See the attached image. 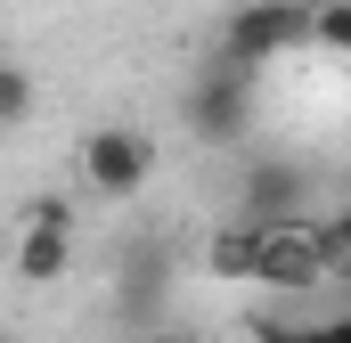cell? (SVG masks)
<instances>
[{"instance_id":"cell-1","label":"cell","mask_w":351,"mask_h":343,"mask_svg":"<svg viewBox=\"0 0 351 343\" xmlns=\"http://www.w3.org/2000/svg\"><path fill=\"white\" fill-rule=\"evenodd\" d=\"M213 278L229 286H262V294H319L351 270V221L343 213H302V221H278V229H245L229 221L213 237Z\"/></svg>"},{"instance_id":"cell-2","label":"cell","mask_w":351,"mask_h":343,"mask_svg":"<svg viewBox=\"0 0 351 343\" xmlns=\"http://www.w3.org/2000/svg\"><path fill=\"white\" fill-rule=\"evenodd\" d=\"M294 49H311V0H237L213 33V66H237L254 82Z\"/></svg>"},{"instance_id":"cell-3","label":"cell","mask_w":351,"mask_h":343,"mask_svg":"<svg viewBox=\"0 0 351 343\" xmlns=\"http://www.w3.org/2000/svg\"><path fill=\"white\" fill-rule=\"evenodd\" d=\"M254 74H237V66H204L196 82H188V131L204 139V147H237L245 131H254Z\"/></svg>"},{"instance_id":"cell-4","label":"cell","mask_w":351,"mask_h":343,"mask_svg":"<svg viewBox=\"0 0 351 343\" xmlns=\"http://www.w3.org/2000/svg\"><path fill=\"white\" fill-rule=\"evenodd\" d=\"M82 180L98 196H139V188L156 180V139L131 131V123H98L82 139Z\"/></svg>"},{"instance_id":"cell-5","label":"cell","mask_w":351,"mask_h":343,"mask_svg":"<svg viewBox=\"0 0 351 343\" xmlns=\"http://www.w3.org/2000/svg\"><path fill=\"white\" fill-rule=\"evenodd\" d=\"M74 270V204L66 196H41L16 229V278L25 286H58Z\"/></svg>"},{"instance_id":"cell-6","label":"cell","mask_w":351,"mask_h":343,"mask_svg":"<svg viewBox=\"0 0 351 343\" xmlns=\"http://www.w3.org/2000/svg\"><path fill=\"white\" fill-rule=\"evenodd\" d=\"M302 213H311V180L294 164H254L245 172V204H237L245 229H278V221H302Z\"/></svg>"},{"instance_id":"cell-7","label":"cell","mask_w":351,"mask_h":343,"mask_svg":"<svg viewBox=\"0 0 351 343\" xmlns=\"http://www.w3.org/2000/svg\"><path fill=\"white\" fill-rule=\"evenodd\" d=\"M254 343H351V311H319V319H254Z\"/></svg>"},{"instance_id":"cell-8","label":"cell","mask_w":351,"mask_h":343,"mask_svg":"<svg viewBox=\"0 0 351 343\" xmlns=\"http://www.w3.org/2000/svg\"><path fill=\"white\" fill-rule=\"evenodd\" d=\"M311 49H327V58L351 49V0H311Z\"/></svg>"},{"instance_id":"cell-9","label":"cell","mask_w":351,"mask_h":343,"mask_svg":"<svg viewBox=\"0 0 351 343\" xmlns=\"http://www.w3.org/2000/svg\"><path fill=\"white\" fill-rule=\"evenodd\" d=\"M25 115H33V74H25V66H8V58H0V131H16V123H25Z\"/></svg>"},{"instance_id":"cell-10","label":"cell","mask_w":351,"mask_h":343,"mask_svg":"<svg viewBox=\"0 0 351 343\" xmlns=\"http://www.w3.org/2000/svg\"><path fill=\"white\" fill-rule=\"evenodd\" d=\"M0 343H8V335H0Z\"/></svg>"}]
</instances>
